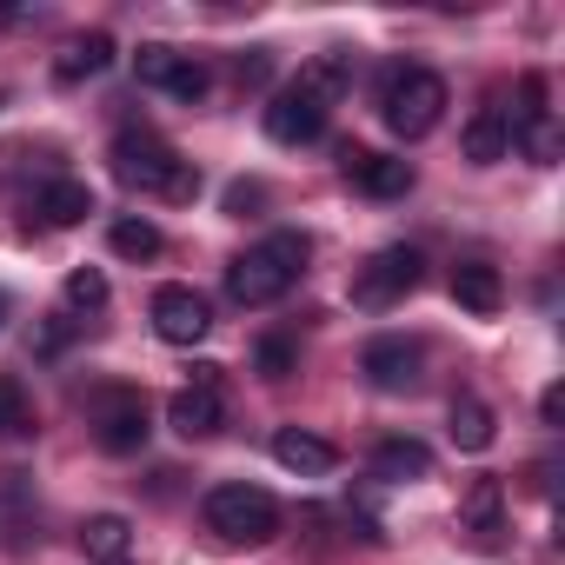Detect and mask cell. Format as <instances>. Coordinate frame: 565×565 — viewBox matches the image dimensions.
Here are the masks:
<instances>
[{
  "label": "cell",
  "mask_w": 565,
  "mask_h": 565,
  "mask_svg": "<svg viewBox=\"0 0 565 565\" xmlns=\"http://www.w3.org/2000/svg\"><path fill=\"white\" fill-rule=\"evenodd\" d=\"M107 160H114V173H120L127 186H140V193H160V200H193V193H200V167L180 160L153 127H120L114 147H107Z\"/></svg>",
  "instance_id": "cell-1"
},
{
  "label": "cell",
  "mask_w": 565,
  "mask_h": 565,
  "mask_svg": "<svg viewBox=\"0 0 565 565\" xmlns=\"http://www.w3.org/2000/svg\"><path fill=\"white\" fill-rule=\"evenodd\" d=\"M307 253H313L307 233H273V239L246 246V253L226 266V294H233L239 307H273L279 294L294 287V273L307 266Z\"/></svg>",
  "instance_id": "cell-2"
},
{
  "label": "cell",
  "mask_w": 565,
  "mask_h": 565,
  "mask_svg": "<svg viewBox=\"0 0 565 565\" xmlns=\"http://www.w3.org/2000/svg\"><path fill=\"white\" fill-rule=\"evenodd\" d=\"M446 114V81L433 67H386L380 81V120L399 134V140H426Z\"/></svg>",
  "instance_id": "cell-3"
},
{
  "label": "cell",
  "mask_w": 565,
  "mask_h": 565,
  "mask_svg": "<svg viewBox=\"0 0 565 565\" xmlns=\"http://www.w3.org/2000/svg\"><path fill=\"white\" fill-rule=\"evenodd\" d=\"M206 532H220L226 545H266V539H279V499L266 486L226 479L206 492Z\"/></svg>",
  "instance_id": "cell-4"
},
{
  "label": "cell",
  "mask_w": 565,
  "mask_h": 565,
  "mask_svg": "<svg viewBox=\"0 0 565 565\" xmlns=\"http://www.w3.org/2000/svg\"><path fill=\"white\" fill-rule=\"evenodd\" d=\"M419 273H426V259H419V246H380L360 273H353V307H366V313H386L393 300H406L413 287H419Z\"/></svg>",
  "instance_id": "cell-5"
},
{
  "label": "cell",
  "mask_w": 565,
  "mask_h": 565,
  "mask_svg": "<svg viewBox=\"0 0 565 565\" xmlns=\"http://www.w3.org/2000/svg\"><path fill=\"white\" fill-rule=\"evenodd\" d=\"M206 327H213V313H206V300H200L193 287H160V294H153V333H160L167 347H200Z\"/></svg>",
  "instance_id": "cell-6"
},
{
  "label": "cell",
  "mask_w": 565,
  "mask_h": 565,
  "mask_svg": "<svg viewBox=\"0 0 565 565\" xmlns=\"http://www.w3.org/2000/svg\"><path fill=\"white\" fill-rule=\"evenodd\" d=\"M266 134H273L279 147H307V140L327 134V107H320L313 94H300V87H279V94L266 100Z\"/></svg>",
  "instance_id": "cell-7"
},
{
  "label": "cell",
  "mask_w": 565,
  "mask_h": 565,
  "mask_svg": "<svg viewBox=\"0 0 565 565\" xmlns=\"http://www.w3.org/2000/svg\"><path fill=\"white\" fill-rule=\"evenodd\" d=\"M147 399L140 393H107L100 406H94V439L107 446V452H140L147 446Z\"/></svg>",
  "instance_id": "cell-8"
},
{
  "label": "cell",
  "mask_w": 565,
  "mask_h": 565,
  "mask_svg": "<svg viewBox=\"0 0 565 565\" xmlns=\"http://www.w3.org/2000/svg\"><path fill=\"white\" fill-rule=\"evenodd\" d=\"M360 373H366L380 393H406V386H419V347L399 340V333H386V340H373V347L360 353Z\"/></svg>",
  "instance_id": "cell-9"
},
{
  "label": "cell",
  "mask_w": 565,
  "mask_h": 565,
  "mask_svg": "<svg viewBox=\"0 0 565 565\" xmlns=\"http://www.w3.org/2000/svg\"><path fill=\"white\" fill-rule=\"evenodd\" d=\"M347 180H353L360 193H373V200H399V193H413V160L347 147Z\"/></svg>",
  "instance_id": "cell-10"
},
{
  "label": "cell",
  "mask_w": 565,
  "mask_h": 565,
  "mask_svg": "<svg viewBox=\"0 0 565 565\" xmlns=\"http://www.w3.org/2000/svg\"><path fill=\"white\" fill-rule=\"evenodd\" d=\"M273 459L287 466V472H300V479H320V472L340 466L333 439H320V433H307V426H279V433H273Z\"/></svg>",
  "instance_id": "cell-11"
},
{
  "label": "cell",
  "mask_w": 565,
  "mask_h": 565,
  "mask_svg": "<svg viewBox=\"0 0 565 565\" xmlns=\"http://www.w3.org/2000/svg\"><path fill=\"white\" fill-rule=\"evenodd\" d=\"M452 300H459L466 313L492 320V313L505 307V279H499V266H486V259H459V266H452Z\"/></svg>",
  "instance_id": "cell-12"
},
{
  "label": "cell",
  "mask_w": 565,
  "mask_h": 565,
  "mask_svg": "<svg viewBox=\"0 0 565 565\" xmlns=\"http://www.w3.org/2000/svg\"><path fill=\"white\" fill-rule=\"evenodd\" d=\"M167 426H173L180 439H213V433L226 426V406H220V393H206V386H186V393H173V406H167Z\"/></svg>",
  "instance_id": "cell-13"
},
{
  "label": "cell",
  "mask_w": 565,
  "mask_h": 565,
  "mask_svg": "<svg viewBox=\"0 0 565 565\" xmlns=\"http://www.w3.org/2000/svg\"><path fill=\"white\" fill-rule=\"evenodd\" d=\"M499 519H505V486H499V479H472L466 499H459V525L472 532V545H492V539L505 532Z\"/></svg>",
  "instance_id": "cell-14"
},
{
  "label": "cell",
  "mask_w": 565,
  "mask_h": 565,
  "mask_svg": "<svg viewBox=\"0 0 565 565\" xmlns=\"http://www.w3.org/2000/svg\"><path fill=\"white\" fill-rule=\"evenodd\" d=\"M300 94H313L320 107H333L347 87H353V54H340V47H327V54H313L307 67H300V81H294Z\"/></svg>",
  "instance_id": "cell-15"
},
{
  "label": "cell",
  "mask_w": 565,
  "mask_h": 565,
  "mask_svg": "<svg viewBox=\"0 0 565 565\" xmlns=\"http://www.w3.org/2000/svg\"><path fill=\"white\" fill-rule=\"evenodd\" d=\"M505 153H512L505 107H479V114L466 120V160H472V167H492V160H505Z\"/></svg>",
  "instance_id": "cell-16"
},
{
  "label": "cell",
  "mask_w": 565,
  "mask_h": 565,
  "mask_svg": "<svg viewBox=\"0 0 565 565\" xmlns=\"http://www.w3.org/2000/svg\"><path fill=\"white\" fill-rule=\"evenodd\" d=\"M34 213H41L47 226H81V220L94 213V193H87V180H47L41 200H34Z\"/></svg>",
  "instance_id": "cell-17"
},
{
  "label": "cell",
  "mask_w": 565,
  "mask_h": 565,
  "mask_svg": "<svg viewBox=\"0 0 565 565\" xmlns=\"http://www.w3.org/2000/svg\"><path fill=\"white\" fill-rule=\"evenodd\" d=\"M107 67H114V34H81V41H67V54L54 61L61 81H94V74H107Z\"/></svg>",
  "instance_id": "cell-18"
},
{
  "label": "cell",
  "mask_w": 565,
  "mask_h": 565,
  "mask_svg": "<svg viewBox=\"0 0 565 565\" xmlns=\"http://www.w3.org/2000/svg\"><path fill=\"white\" fill-rule=\"evenodd\" d=\"M446 433H452L459 452H486V446H492V406H486V399H452Z\"/></svg>",
  "instance_id": "cell-19"
},
{
  "label": "cell",
  "mask_w": 565,
  "mask_h": 565,
  "mask_svg": "<svg viewBox=\"0 0 565 565\" xmlns=\"http://www.w3.org/2000/svg\"><path fill=\"white\" fill-rule=\"evenodd\" d=\"M373 472H380V479H406V486H413V479H426V472H433V452H426L419 439H380Z\"/></svg>",
  "instance_id": "cell-20"
},
{
  "label": "cell",
  "mask_w": 565,
  "mask_h": 565,
  "mask_svg": "<svg viewBox=\"0 0 565 565\" xmlns=\"http://www.w3.org/2000/svg\"><path fill=\"white\" fill-rule=\"evenodd\" d=\"M127 539H134V525L120 519V512H94L87 525H81V545H87V558H127Z\"/></svg>",
  "instance_id": "cell-21"
},
{
  "label": "cell",
  "mask_w": 565,
  "mask_h": 565,
  "mask_svg": "<svg viewBox=\"0 0 565 565\" xmlns=\"http://www.w3.org/2000/svg\"><path fill=\"white\" fill-rule=\"evenodd\" d=\"M34 433V399L14 373H0V439H28Z\"/></svg>",
  "instance_id": "cell-22"
},
{
  "label": "cell",
  "mask_w": 565,
  "mask_h": 565,
  "mask_svg": "<svg viewBox=\"0 0 565 565\" xmlns=\"http://www.w3.org/2000/svg\"><path fill=\"white\" fill-rule=\"evenodd\" d=\"M107 239H114V253H120V259H160V246H167L153 220H114V233H107Z\"/></svg>",
  "instance_id": "cell-23"
},
{
  "label": "cell",
  "mask_w": 565,
  "mask_h": 565,
  "mask_svg": "<svg viewBox=\"0 0 565 565\" xmlns=\"http://www.w3.org/2000/svg\"><path fill=\"white\" fill-rule=\"evenodd\" d=\"M180 61H186V54H173V47H160V41H153V47H140V54H134V74H140V87H160V94H167V87H173V74H180Z\"/></svg>",
  "instance_id": "cell-24"
},
{
  "label": "cell",
  "mask_w": 565,
  "mask_h": 565,
  "mask_svg": "<svg viewBox=\"0 0 565 565\" xmlns=\"http://www.w3.org/2000/svg\"><path fill=\"white\" fill-rule=\"evenodd\" d=\"M67 300L87 307V313L107 307V273H100V266H74V273H67Z\"/></svg>",
  "instance_id": "cell-25"
},
{
  "label": "cell",
  "mask_w": 565,
  "mask_h": 565,
  "mask_svg": "<svg viewBox=\"0 0 565 565\" xmlns=\"http://www.w3.org/2000/svg\"><path fill=\"white\" fill-rule=\"evenodd\" d=\"M253 366H259V380H287V373H294V340L266 333V340L253 347Z\"/></svg>",
  "instance_id": "cell-26"
},
{
  "label": "cell",
  "mask_w": 565,
  "mask_h": 565,
  "mask_svg": "<svg viewBox=\"0 0 565 565\" xmlns=\"http://www.w3.org/2000/svg\"><path fill=\"white\" fill-rule=\"evenodd\" d=\"M206 87H213V74H206V67H200V61H193V54H186V61H180V74H173V87H167V94H173V100H206Z\"/></svg>",
  "instance_id": "cell-27"
},
{
  "label": "cell",
  "mask_w": 565,
  "mask_h": 565,
  "mask_svg": "<svg viewBox=\"0 0 565 565\" xmlns=\"http://www.w3.org/2000/svg\"><path fill=\"white\" fill-rule=\"evenodd\" d=\"M539 413H545V426H558V419H565V386H545V399H539Z\"/></svg>",
  "instance_id": "cell-28"
},
{
  "label": "cell",
  "mask_w": 565,
  "mask_h": 565,
  "mask_svg": "<svg viewBox=\"0 0 565 565\" xmlns=\"http://www.w3.org/2000/svg\"><path fill=\"white\" fill-rule=\"evenodd\" d=\"M226 206H233V213H246V206H259V186H233V193H226Z\"/></svg>",
  "instance_id": "cell-29"
},
{
  "label": "cell",
  "mask_w": 565,
  "mask_h": 565,
  "mask_svg": "<svg viewBox=\"0 0 565 565\" xmlns=\"http://www.w3.org/2000/svg\"><path fill=\"white\" fill-rule=\"evenodd\" d=\"M0 320H8V300H0Z\"/></svg>",
  "instance_id": "cell-30"
}]
</instances>
